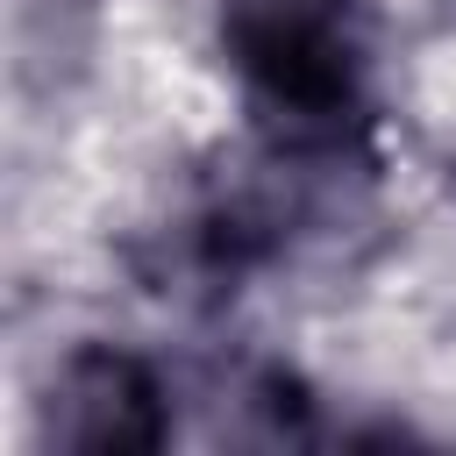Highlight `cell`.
<instances>
[{
    "mask_svg": "<svg viewBox=\"0 0 456 456\" xmlns=\"http://www.w3.org/2000/svg\"><path fill=\"white\" fill-rule=\"evenodd\" d=\"M214 36L271 142L356 150L370 121V0H214Z\"/></svg>",
    "mask_w": 456,
    "mask_h": 456,
    "instance_id": "obj_1",
    "label": "cell"
},
{
    "mask_svg": "<svg viewBox=\"0 0 456 456\" xmlns=\"http://www.w3.org/2000/svg\"><path fill=\"white\" fill-rule=\"evenodd\" d=\"M178 428L171 413V385L150 356L121 349V342H78L64 349V363L50 370L43 392V442L57 449H86V456H135V449H164Z\"/></svg>",
    "mask_w": 456,
    "mask_h": 456,
    "instance_id": "obj_2",
    "label": "cell"
},
{
    "mask_svg": "<svg viewBox=\"0 0 456 456\" xmlns=\"http://www.w3.org/2000/svg\"><path fill=\"white\" fill-rule=\"evenodd\" d=\"M449 192H456V157H449Z\"/></svg>",
    "mask_w": 456,
    "mask_h": 456,
    "instance_id": "obj_3",
    "label": "cell"
}]
</instances>
